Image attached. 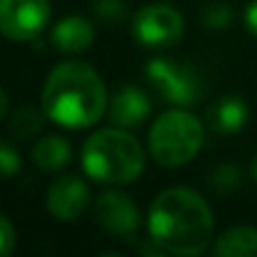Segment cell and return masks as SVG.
Wrapping results in <instances>:
<instances>
[{"mask_svg": "<svg viewBox=\"0 0 257 257\" xmlns=\"http://www.w3.org/2000/svg\"><path fill=\"white\" fill-rule=\"evenodd\" d=\"M147 230L151 244L163 253L196 257L212 241L214 214L199 192L190 187H169L151 201Z\"/></svg>", "mask_w": 257, "mask_h": 257, "instance_id": "6da1fadb", "label": "cell"}, {"mask_svg": "<svg viewBox=\"0 0 257 257\" xmlns=\"http://www.w3.org/2000/svg\"><path fill=\"white\" fill-rule=\"evenodd\" d=\"M41 104L48 120L66 128H88L104 117L108 95L99 72L86 61H63L48 75Z\"/></svg>", "mask_w": 257, "mask_h": 257, "instance_id": "7a4b0ae2", "label": "cell"}, {"mask_svg": "<svg viewBox=\"0 0 257 257\" xmlns=\"http://www.w3.org/2000/svg\"><path fill=\"white\" fill-rule=\"evenodd\" d=\"M84 172L104 185H126L145 172V149L122 126L95 131L81 149Z\"/></svg>", "mask_w": 257, "mask_h": 257, "instance_id": "3957f363", "label": "cell"}, {"mask_svg": "<svg viewBox=\"0 0 257 257\" xmlns=\"http://www.w3.org/2000/svg\"><path fill=\"white\" fill-rule=\"evenodd\" d=\"M154 160L163 167H181L190 163L203 147V124L194 113L172 108L156 117L147 138Z\"/></svg>", "mask_w": 257, "mask_h": 257, "instance_id": "277c9868", "label": "cell"}, {"mask_svg": "<svg viewBox=\"0 0 257 257\" xmlns=\"http://www.w3.org/2000/svg\"><path fill=\"white\" fill-rule=\"evenodd\" d=\"M147 79L165 102L176 106H194L205 95V81L199 70L187 63L172 61L167 57H156L147 63Z\"/></svg>", "mask_w": 257, "mask_h": 257, "instance_id": "5b68a950", "label": "cell"}, {"mask_svg": "<svg viewBox=\"0 0 257 257\" xmlns=\"http://www.w3.org/2000/svg\"><path fill=\"white\" fill-rule=\"evenodd\" d=\"M133 39L145 48H172L185 34V18L169 5H147L131 21Z\"/></svg>", "mask_w": 257, "mask_h": 257, "instance_id": "8992f818", "label": "cell"}, {"mask_svg": "<svg viewBox=\"0 0 257 257\" xmlns=\"http://www.w3.org/2000/svg\"><path fill=\"white\" fill-rule=\"evenodd\" d=\"M52 9L48 0H0V32L9 41H34L48 27Z\"/></svg>", "mask_w": 257, "mask_h": 257, "instance_id": "52a82bcc", "label": "cell"}, {"mask_svg": "<svg viewBox=\"0 0 257 257\" xmlns=\"http://www.w3.org/2000/svg\"><path fill=\"white\" fill-rule=\"evenodd\" d=\"M95 217L104 230L122 237V239H133L140 228V210L136 201L120 190H108L95 203Z\"/></svg>", "mask_w": 257, "mask_h": 257, "instance_id": "ba28073f", "label": "cell"}, {"mask_svg": "<svg viewBox=\"0 0 257 257\" xmlns=\"http://www.w3.org/2000/svg\"><path fill=\"white\" fill-rule=\"evenodd\" d=\"M90 203V190L86 185V181H81L79 176H59L57 181L50 185L48 196H45V208L57 221L70 223L77 221L81 214L86 212Z\"/></svg>", "mask_w": 257, "mask_h": 257, "instance_id": "9c48e42d", "label": "cell"}, {"mask_svg": "<svg viewBox=\"0 0 257 257\" xmlns=\"http://www.w3.org/2000/svg\"><path fill=\"white\" fill-rule=\"evenodd\" d=\"M151 113V99L138 86H122L108 102V117L115 126H140Z\"/></svg>", "mask_w": 257, "mask_h": 257, "instance_id": "30bf717a", "label": "cell"}, {"mask_svg": "<svg viewBox=\"0 0 257 257\" xmlns=\"http://www.w3.org/2000/svg\"><path fill=\"white\" fill-rule=\"evenodd\" d=\"M50 43L66 54L86 52L95 43V27L84 16H66L52 27Z\"/></svg>", "mask_w": 257, "mask_h": 257, "instance_id": "8fae6325", "label": "cell"}, {"mask_svg": "<svg viewBox=\"0 0 257 257\" xmlns=\"http://www.w3.org/2000/svg\"><path fill=\"white\" fill-rule=\"evenodd\" d=\"M248 104L239 95H223L208 108V124L219 136H232L239 133L248 124Z\"/></svg>", "mask_w": 257, "mask_h": 257, "instance_id": "7c38bea8", "label": "cell"}, {"mask_svg": "<svg viewBox=\"0 0 257 257\" xmlns=\"http://www.w3.org/2000/svg\"><path fill=\"white\" fill-rule=\"evenodd\" d=\"M212 253L217 257H257V228L235 226L214 239Z\"/></svg>", "mask_w": 257, "mask_h": 257, "instance_id": "4fadbf2b", "label": "cell"}, {"mask_svg": "<svg viewBox=\"0 0 257 257\" xmlns=\"http://www.w3.org/2000/svg\"><path fill=\"white\" fill-rule=\"evenodd\" d=\"M32 160L43 172H61L72 160V147L63 136H45L36 142Z\"/></svg>", "mask_w": 257, "mask_h": 257, "instance_id": "5bb4252c", "label": "cell"}, {"mask_svg": "<svg viewBox=\"0 0 257 257\" xmlns=\"http://www.w3.org/2000/svg\"><path fill=\"white\" fill-rule=\"evenodd\" d=\"M45 111H36L32 106H23L9 117V131H12L14 138H21V140H27V138H34L43 131L45 124Z\"/></svg>", "mask_w": 257, "mask_h": 257, "instance_id": "9a60e30c", "label": "cell"}, {"mask_svg": "<svg viewBox=\"0 0 257 257\" xmlns=\"http://www.w3.org/2000/svg\"><path fill=\"white\" fill-rule=\"evenodd\" d=\"M208 183L219 194H230L241 187V169L232 163H221L208 174Z\"/></svg>", "mask_w": 257, "mask_h": 257, "instance_id": "2e32d148", "label": "cell"}, {"mask_svg": "<svg viewBox=\"0 0 257 257\" xmlns=\"http://www.w3.org/2000/svg\"><path fill=\"white\" fill-rule=\"evenodd\" d=\"M93 14L97 21L106 25H117L126 18V3L124 0H95Z\"/></svg>", "mask_w": 257, "mask_h": 257, "instance_id": "e0dca14e", "label": "cell"}, {"mask_svg": "<svg viewBox=\"0 0 257 257\" xmlns=\"http://www.w3.org/2000/svg\"><path fill=\"white\" fill-rule=\"evenodd\" d=\"M232 21V9L228 3H210L203 9V25L208 30H226Z\"/></svg>", "mask_w": 257, "mask_h": 257, "instance_id": "ac0fdd59", "label": "cell"}, {"mask_svg": "<svg viewBox=\"0 0 257 257\" xmlns=\"http://www.w3.org/2000/svg\"><path fill=\"white\" fill-rule=\"evenodd\" d=\"M0 169H3V174L7 178H12L21 169V156L12 147V142H7V140L0 142Z\"/></svg>", "mask_w": 257, "mask_h": 257, "instance_id": "d6986e66", "label": "cell"}, {"mask_svg": "<svg viewBox=\"0 0 257 257\" xmlns=\"http://www.w3.org/2000/svg\"><path fill=\"white\" fill-rule=\"evenodd\" d=\"M16 246V230H14L12 221L9 217H0V255L3 257H9Z\"/></svg>", "mask_w": 257, "mask_h": 257, "instance_id": "ffe728a7", "label": "cell"}, {"mask_svg": "<svg viewBox=\"0 0 257 257\" xmlns=\"http://www.w3.org/2000/svg\"><path fill=\"white\" fill-rule=\"evenodd\" d=\"M244 25H246V30H248L250 34L257 36V0L248 3V7H246V12H244Z\"/></svg>", "mask_w": 257, "mask_h": 257, "instance_id": "44dd1931", "label": "cell"}, {"mask_svg": "<svg viewBox=\"0 0 257 257\" xmlns=\"http://www.w3.org/2000/svg\"><path fill=\"white\" fill-rule=\"evenodd\" d=\"M9 113V97H7V93H3L0 95V115H7Z\"/></svg>", "mask_w": 257, "mask_h": 257, "instance_id": "7402d4cb", "label": "cell"}, {"mask_svg": "<svg viewBox=\"0 0 257 257\" xmlns=\"http://www.w3.org/2000/svg\"><path fill=\"white\" fill-rule=\"evenodd\" d=\"M250 174H253V178L257 181V154L253 156V160H250Z\"/></svg>", "mask_w": 257, "mask_h": 257, "instance_id": "603a6c76", "label": "cell"}]
</instances>
